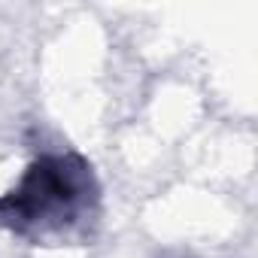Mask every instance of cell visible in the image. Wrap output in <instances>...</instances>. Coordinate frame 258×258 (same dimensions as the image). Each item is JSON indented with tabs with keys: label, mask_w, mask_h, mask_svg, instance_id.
Listing matches in <instances>:
<instances>
[{
	"label": "cell",
	"mask_w": 258,
	"mask_h": 258,
	"mask_svg": "<svg viewBox=\"0 0 258 258\" xmlns=\"http://www.w3.org/2000/svg\"><path fill=\"white\" fill-rule=\"evenodd\" d=\"M97 219L100 182L76 152L40 155L16 188L0 198V225L34 243L85 240Z\"/></svg>",
	"instance_id": "cell-1"
}]
</instances>
